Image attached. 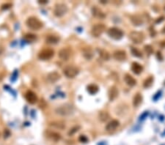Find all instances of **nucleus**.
<instances>
[{"instance_id": "obj_1", "label": "nucleus", "mask_w": 165, "mask_h": 145, "mask_svg": "<svg viewBox=\"0 0 165 145\" xmlns=\"http://www.w3.org/2000/svg\"><path fill=\"white\" fill-rule=\"evenodd\" d=\"M74 112V108L71 104L70 103H65L63 105L59 106L56 108L55 112L59 116H67L73 114Z\"/></svg>"}, {"instance_id": "obj_2", "label": "nucleus", "mask_w": 165, "mask_h": 145, "mask_svg": "<svg viewBox=\"0 0 165 145\" xmlns=\"http://www.w3.org/2000/svg\"><path fill=\"white\" fill-rule=\"evenodd\" d=\"M26 24L29 28L33 30H38L43 27V23L36 17H29L26 21Z\"/></svg>"}, {"instance_id": "obj_3", "label": "nucleus", "mask_w": 165, "mask_h": 145, "mask_svg": "<svg viewBox=\"0 0 165 145\" xmlns=\"http://www.w3.org/2000/svg\"><path fill=\"white\" fill-rule=\"evenodd\" d=\"M79 70L74 65H68L63 69V74L67 78H73L79 74Z\"/></svg>"}, {"instance_id": "obj_4", "label": "nucleus", "mask_w": 165, "mask_h": 145, "mask_svg": "<svg viewBox=\"0 0 165 145\" xmlns=\"http://www.w3.org/2000/svg\"><path fill=\"white\" fill-rule=\"evenodd\" d=\"M129 38L133 43L136 44H140L144 41L145 35L142 32H137V31H132L129 34Z\"/></svg>"}, {"instance_id": "obj_5", "label": "nucleus", "mask_w": 165, "mask_h": 145, "mask_svg": "<svg viewBox=\"0 0 165 145\" xmlns=\"http://www.w3.org/2000/svg\"><path fill=\"white\" fill-rule=\"evenodd\" d=\"M68 10V8L67 5L63 3H59L57 4L55 6L54 13L57 17H62L65 14H66Z\"/></svg>"}, {"instance_id": "obj_6", "label": "nucleus", "mask_w": 165, "mask_h": 145, "mask_svg": "<svg viewBox=\"0 0 165 145\" xmlns=\"http://www.w3.org/2000/svg\"><path fill=\"white\" fill-rule=\"evenodd\" d=\"M108 35L110 37L115 39V40H120L123 36V32L119 28L117 27H112L108 30Z\"/></svg>"}, {"instance_id": "obj_7", "label": "nucleus", "mask_w": 165, "mask_h": 145, "mask_svg": "<svg viewBox=\"0 0 165 145\" xmlns=\"http://www.w3.org/2000/svg\"><path fill=\"white\" fill-rule=\"evenodd\" d=\"M54 54H55V51L53 49L44 48L39 52L38 57L39 59H42V60H48L54 56Z\"/></svg>"}, {"instance_id": "obj_8", "label": "nucleus", "mask_w": 165, "mask_h": 145, "mask_svg": "<svg viewBox=\"0 0 165 145\" xmlns=\"http://www.w3.org/2000/svg\"><path fill=\"white\" fill-rule=\"evenodd\" d=\"M105 29H106V27H105L103 24H95V25L93 26V27L92 28L91 30L92 35L95 37H98L104 33Z\"/></svg>"}, {"instance_id": "obj_9", "label": "nucleus", "mask_w": 165, "mask_h": 145, "mask_svg": "<svg viewBox=\"0 0 165 145\" xmlns=\"http://www.w3.org/2000/svg\"><path fill=\"white\" fill-rule=\"evenodd\" d=\"M71 50L68 48H63L59 50L58 56L63 61H68L71 57Z\"/></svg>"}, {"instance_id": "obj_10", "label": "nucleus", "mask_w": 165, "mask_h": 145, "mask_svg": "<svg viewBox=\"0 0 165 145\" xmlns=\"http://www.w3.org/2000/svg\"><path fill=\"white\" fill-rule=\"evenodd\" d=\"M25 98L28 103L30 104H35L38 101V96L34 92L29 90L26 93Z\"/></svg>"}, {"instance_id": "obj_11", "label": "nucleus", "mask_w": 165, "mask_h": 145, "mask_svg": "<svg viewBox=\"0 0 165 145\" xmlns=\"http://www.w3.org/2000/svg\"><path fill=\"white\" fill-rule=\"evenodd\" d=\"M46 136L48 139L54 142H57L61 139V135L59 133L52 131H46Z\"/></svg>"}, {"instance_id": "obj_12", "label": "nucleus", "mask_w": 165, "mask_h": 145, "mask_svg": "<svg viewBox=\"0 0 165 145\" xmlns=\"http://www.w3.org/2000/svg\"><path fill=\"white\" fill-rule=\"evenodd\" d=\"M113 57L117 61H123L126 59V52L123 50H117L115 51L113 54Z\"/></svg>"}, {"instance_id": "obj_13", "label": "nucleus", "mask_w": 165, "mask_h": 145, "mask_svg": "<svg viewBox=\"0 0 165 145\" xmlns=\"http://www.w3.org/2000/svg\"><path fill=\"white\" fill-rule=\"evenodd\" d=\"M92 14H93V16H94V17L97 18H101V19L104 18L105 16H106V15L104 14V12L96 6L93 7L92 8Z\"/></svg>"}, {"instance_id": "obj_14", "label": "nucleus", "mask_w": 165, "mask_h": 145, "mask_svg": "<svg viewBox=\"0 0 165 145\" xmlns=\"http://www.w3.org/2000/svg\"><path fill=\"white\" fill-rule=\"evenodd\" d=\"M118 89L115 86H112L109 88V92H108V96H109V98L111 101H114L115 99L118 96Z\"/></svg>"}, {"instance_id": "obj_15", "label": "nucleus", "mask_w": 165, "mask_h": 145, "mask_svg": "<svg viewBox=\"0 0 165 145\" xmlns=\"http://www.w3.org/2000/svg\"><path fill=\"white\" fill-rule=\"evenodd\" d=\"M131 21L132 24L135 26H140L144 23V19H143L142 16L139 14L134 15L131 17Z\"/></svg>"}, {"instance_id": "obj_16", "label": "nucleus", "mask_w": 165, "mask_h": 145, "mask_svg": "<svg viewBox=\"0 0 165 145\" xmlns=\"http://www.w3.org/2000/svg\"><path fill=\"white\" fill-rule=\"evenodd\" d=\"M119 126H120V123H119L118 120H113L106 125V130L107 131H113L117 129Z\"/></svg>"}, {"instance_id": "obj_17", "label": "nucleus", "mask_w": 165, "mask_h": 145, "mask_svg": "<svg viewBox=\"0 0 165 145\" xmlns=\"http://www.w3.org/2000/svg\"><path fill=\"white\" fill-rule=\"evenodd\" d=\"M60 78V75L57 72H51L47 76V80L50 83H55Z\"/></svg>"}, {"instance_id": "obj_18", "label": "nucleus", "mask_w": 165, "mask_h": 145, "mask_svg": "<svg viewBox=\"0 0 165 145\" xmlns=\"http://www.w3.org/2000/svg\"><path fill=\"white\" fill-rule=\"evenodd\" d=\"M124 81H125V84L129 86H134L136 84V80L129 74H125L124 76Z\"/></svg>"}, {"instance_id": "obj_19", "label": "nucleus", "mask_w": 165, "mask_h": 145, "mask_svg": "<svg viewBox=\"0 0 165 145\" xmlns=\"http://www.w3.org/2000/svg\"><path fill=\"white\" fill-rule=\"evenodd\" d=\"M49 125L52 128L59 130H63L65 128V124L64 122L62 121H54L52 123H50Z\"/></svg>"}, {"instance_id": "obj_20", "label": "nucleus", "mask_w": 165, "mask_h": 145, "mask_svg": "<svg viewBox=\"0 0 165 145\" xmlns=\"http://www.w3.org/2000/svg\"><path fill=\"white\" fill-rule=\"evenodd\" d=\"M142 66L137 62H134L132 63V70L135 74H140L142 71Z\"/></svg>"}, {"instance_id": "obj_21", "label": "nucleus", "mask_w": 165, "mask_h": 145, "mask_svg": "<svg viewBox=\"0 0 165 145\" xmlns=\"http://www.w3.org/2000/svg\"><path fill=\"white\" fill-rule=\"evenodd\" d=\"M142 97L141 94L140 93H137L134 95L133 99V105L134 106L137 107L142 103Z\"/></svg>"}, {"instance_id": "obj_22", "label": "nucleus", "mask_w": 165, "mask_h": 145, "mask_svg": "<svg viewBox=\"0 0 165 145\" xmlns=\"http://www.w3.org/2000/svg\"><path fill=\"white\" fill-rule=\"evenodd\" d=\"M98 53H99V56L102 59L105 61H108L110 58L109 53L105 49H98Z\"/></svg>"}, {"instance_id": "obj_23", "label": "nucleus", "mask_w": 165, "mask_h": 145, "mask_svg": "<svg viewBox=\"0 0 165 145\" xmlns=\"http://www.w3.org/2000/svg\"><path fill=\"white\" fill-rule=\"evenodd\" d=\"M59 37L55 36V35H48L46 38V43H49V44H56V43H57L59 42Z\"/></svg>"}, {"instance_id": "obj_24", "label": "nucleus", "mask_w": 165, "mask_h": 145, "mask_svg": "<svg viewBox=\"0 0 165 145\" xmlns=\"http://www.w3.org/2000/svg\"><path fill=\"white\" fill-rule=\"evenodd\" d=\"M83 56L86 58L87 59H90L93 57V52L92 49L89 48H86L83 51Z\"/></svg>"}, {"instance_id": "obj_25", "label": "nucleus", "mask_w": 165, "mask_h": 145, "mask_svg": "<svg viewBox=\"0 0 165 145\" xmlns=\"http://www.w3.org/2000/svg\"><path fill=\"white\" fill-rule=\"evenodd\" d=\"M87 91L91 95L95 94V93H98V86H97V85L92 84H90L87 86Z\"/></svg>"}, {"instance_id": "obj_26", "label": "nucleus", "mask_w": 165, "mask_h": 145, "mask_svg": "<svg viewBox=\"0 0 165 145\" xmlns=\"http://www.w3.org/2000/svg\"><path fill=\"white\" fill-rule=\"evenodd\" d=\"M98 117L101 122H106L109 120V114L106 112H101L98 114Z\"/></svg>"}, {"instance_id": "obj_27", "label": "nucleus", "mask_w": 165, "mask_h": 145, "mask_svg": "<svg viewBox=\"0 0 165 145\" xmlns=\"http://www.w3.org/2000/svg\"><path fill=\"white\" fill-rule=\"evenodd\" d=\"M153 77H149V78H147L144 81V86L145 88L150 87L153 84Z\"/></svg>"}, {"instance_id": "obj_28", "label": "nucleus", "mask_w": 165, "mask_h": 145, "mask_svg": "<svg viewBox=\"0 0 165 145\" xmlns=\"http://www.w3.org/2000/svg\"><path fill=\"white\" fill-rule=\"evenodd\" d=\"M25 39L28 41H34L36 39V35L33 34H27L25 35Z\"/></svg>"}, {"instance_id": "obj_29", "label": "nucleus", "mask_w": 165, "mask_h": 145, "mask_svg": "<svg viewBox=\"0 0 165 145\" xmlns=\"http://www.w3.org/2000/svg\"><path fill=\"white\" fill-rule=\"evenodd\" d=\"M132 54H133L134 56L138 57H142V53L140 52L139 50L136 49V48H132Z\"/></svg>"}, {"instance_id": "obj_30", "label": "nucleus", "mask_w": 165, "mask_h": 145, "mask_svg": "<svg viewBox=\"0 0 165 145\" xmlns=\"http://www.w3.org/2000/svg\"><path fill=\"white\" fill-rule=\"evenodd\" d=\"M145 51H147V53H149V54H151L153 51V48H151V46H145Z\"/></svg>"}, {"instance_id": "obj_31", "label": "nucleus", "mask_w": 165, "mask_h": 145, "mask_svg": "<svg viewBox=\"0 0 165 145\" xmlns=\"http://www.w3.org/2000/svg\"><path fill=\"white\" fill-rule=\"evenodd\" d=\"M11 6H12L11 4H5V5H2V10H7V9H9Z\"/></svg>"}, {"instance_id": "obj_32", "label": "nucleus", "mask_w": 165, "mask_h": 145, "mask_svg": "<svg viewBox=\"0 0 165 145\" xmlns=\"http://www.w3.org/2000/svg\"><path fill=\"white\" fill-rule=\"evenodd\" d=\"M78 128H79V127H75L74 128H73V129L71 130V131L69 132V134H72L74 133L77 132V131H78Z\"/></svg>"}, {"instance_id": "obj_33", "label": "nucleus", "mask_w": 165, "mask_h": 145, "mask_svg": "<svg viewBox=\"0 0 165 145\" xmlns=\"http://www.w3.org/2000/svg\"><path fill=\"white\" fill-rule=\"evenodd\" d=\"M3 51H4V48H2V46H0V55L3 53Z\"/></svg>"}, {"instance_id": "obj_34", "label": "nucleus", "mask_w": 165, "mask_h": 145, "mask_svg": "<svg viewBox=\"0 0 165 145\" xmlns=\"http://www.w3.org/2000/svg\"><path fill=\"white\" fill-rule=\"evenodd\" d=\"M39 3L40 4H46V3H48L47 1H41V2H39Z\"/></svg>"}]
</instances>
